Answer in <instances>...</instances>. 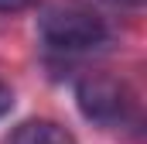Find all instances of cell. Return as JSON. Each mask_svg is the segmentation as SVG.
Masks as SVG:
<instances>
[{"label":"cell","mask_w":147,"mask_h":144,"mask_svg":"<svg viewBox=\"0 0 147 144\" xmlns=\"http://www.w3.org/2000/svg\"><path fill=\"white\" fill-rule=\"evenodd\" d=\"M75 103H79V113L99 127H127L134 117H137V96L134 89L116 79V75H106V72H89L75 82Z\"/></svg>","instance_id":"7a4b0ae2"},{"label":"cell","mask_w":147,"mask_h":144,"mask_svg":"<svg viewBox=\"0 0 147 144\" xmlns=\"http://www.w3.org/2000/svg\"><path fill=\"white\" fill-rule=\"evenodd\" d=\"M3 144H75V137L55 120H24L3 137Z\"/></svg>","instance_id":"3957f363"},{"label":"cell","mask_w":147,"mask_h":144,"mask_svg":"<svg viewBox=\"0 0 147 144\" xmlns=\"http://www.w3.org/2000/svg\"><path fill=\"white\" fill-rule=\"evenodd\" d=\"M113 3H127V7H137L140 0H113Z\"/></svg>","instance_id":"5b68a950"},{"label":"cell","mask_w":147,"mask_h":144,"mask_svg":"<svg viewBox=\"0 0 147 144\" xmlns=\"http://www.w3.org/2000/svg\"><path fill=\"white\" fill-rule=\"evenodd\" d=\"M10 107H14V93H10V86H3V82H0V117H3V113H10Z\"/></svg>","instance_id":"277c9868"},{"label":"cell","mask_w":147,"mask_h":144,"mask_svg":"<svg viewBox=\"0 0 147 144\" xmlns=\"http://www.w3.org/2000/svg\"><path fill=\"white\" fill-rule=\"evenodd\" d=\"M38 35L45 48L58 55H79L99 48L110 38V28L82 0H51L38 10Z\"/></svg>","instance_id":"6da1fadb"}]
</instances>
